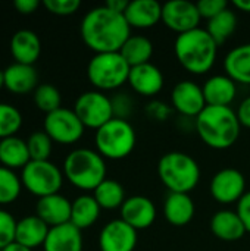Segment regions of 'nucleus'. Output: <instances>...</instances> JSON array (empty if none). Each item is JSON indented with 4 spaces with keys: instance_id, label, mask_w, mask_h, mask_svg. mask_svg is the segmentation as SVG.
Masks as SVG:
<instances>
[{
    "instance_id": "obj_32",
    "label": "nucleus",
    "mask_w": 250,
    "mask_h": 251,
    "mask_svg": "<svg viewBox=\"0 0 250 251\" xmlns=\"http://www.w3.org/2000/svg\"><path fill=\"white\" fill-rule=\"evenodd\" d=\"M21 176L15 171L0 166V206L12 204L18 200L22 191Z\"/></svg>"
},
{
    "instance_id": "obj_44",
    "label": "nucleus",
    "mask_w": 250,
    "mask_h": 251,
    "mask_svg": "<svg viewBox=\"0 0 250 251\" xmlns=\"http://www.w3.org/2000/svg\"><path fill=\"white\" fill-rule=\"evenodd\" d=\"M128 4H130V1L128 0H108L106 3H105V6L106 7H109L111 10H113V12H118V13H125V10H127V7H128Z\"/></svg>"
},
{
    "instance_id": "obj_47",
    "label": "nucleus",
    "mask_w": 250,
    "mask_h": 251,
    "mask_svg": "<svg viewBox=\"0 0 250 251\" xmlns=\"http://www.w3.org/2000/svg\"><path fill=\"white\" fill-rule=\"evenodd\" d=\"M4 87V74H3V71H0V90Z\"/></svg>"
},
{
    "instance_id": "obj_29",
    "label": "nucleus",
    "mask_w": 250,
    "mask_h": 251,
    "mask_svg": "<svg viewBox=\"0 0 250 251\" xmlns=\"http://www.w3.org/2000/svg\"><path fill=\"white\" fill-rule=\"evenodd\" d=\"M153 50H155L153 43L147 37L131 34L128 37V40L124 43L119 53L127 60V63L131 68H134V66L149 63L153 56Z\"/></svg>"
},
{
    "instance_id": "obj_5",
    "label": "nucleus",
    "mask_w": 250,
    "mask_h": 251,
    "mask_svg": "<svg viewBox=\"0 0 250 251\" xmlns=\"http://www.w3.org/2000/svg\"><path fill=\"white\" fill-rule=\"evenodd\" d=\"M158 175L169 193L190 194L200 181L199 163L184 151H169L159 159Z\"/></svg>"
},
{
    "instance_id": "obj_22",
    "label": "nucleus",
    "mask_w": 250,
    "mask_h": 251,
    "mask_svg": "<svg viewBox=\"0 0 250 251\" xmlns=\"http://www.w3.org/2000/svg\"><path fill=\"white\" fill-rule=\"evenodd\" d=\"M196 213V206L190 194L169 193L164 201V216L172 226L189 225Z\"/></svg>"
},
{
    "instance_id": "obj_11",
    "label": "nucleus",
    "mask_w": 250,
    "mask_h": 251,
    "mask_svg": "<svg viewBox=\"0 0 250 251\" xmlns=\"http://www.w3.org/2000/svg\"><path fill=\"white\" fill-rule=\"evenodd\" d=\"M209 190L214 200L220 204H234L239 203L248 193L246 178L234 168H224L212 176Z\"/></svg>"
},
{
    "instance_id": "obj_43",
    "label": "nucleus",
    "mask_w": 250,
    "mask_h": 251,
    "mask_svg": "<svg viewBox=\"0 0 250 251\" xmlns=\"http://www.w3.org/2000/svg\"><path fill=\"white\" fill-rule=\"evenodd\" d=\"M147 112L149 115L153 118V119H159V121H164L168 115H169V109L167 107V104L161 103V101H153L149 104L147 107Z\"/></svg>"
},
{
    "instance_id": "obj_25",
    "label": "nucleus",
    "mask_w": 250,
    "mask_h": 251,
    "mask_svg": "<svg viewBox=\"0 0 250 251\" xmlns=\"http://www.w3.org/2000/svg\"><path fill=\"white\" fill-rule=\"evenodd\" d=\"M50 226L43 222L37 215L25 216L16 224V234L15 241L34 250L44 244L49 235Z\"/></svg>"
},
{
    "instance_id": "obj_1",
    "label": "nucleus",
    "mask_w": 250,
    "mask_h": 251,
    "mask_svg": "<svg viewBox=\"0 0 250 251\" xmlns=\"http://www.w3.org/2000/svg\"><path fill=\"white\" fill-rule=\"evenodd\" d=\"M80 32L90 50L94 53H111L122 49L131 35V26L122 13L113 12L103 4L93 7L84 15Z\"/></svg>"
},
{
    "instance_id": "obj_36",
    "label": "nucleus",
    "mask_w": 250,
    "mask_h": 251,
    "mask_svg": "<svg viewBox=\"0 0 250 251\" xmlns=\"http://www.w3.org/2000/svg\"><path fill=\"white\" fill-rule=\"evenodd\" d=\"M18 221L4 209H0V251L15 241Z\"/></svg>"
},
{
    "instance_id": "obj_14",
    "label": "nucleus",
    "mask_w": 250,
    "mask_h": 251,
    "mask_svg": "<svg viewBox=\"0 0 250 251\" xmlns=\"http://www.w3.org/2000/svg\"><path fill=\"white\" fill-rule=\"evenodd\" d=\"M137 231L121 218L108 222L99 234L100 251H134L137 246Z\"/></svg>"
},
{
    "instance_id": "obj_33",
    "label": "nucleus",
    "mask_w": 250,
    "mask_h": 251,
    "mask_svg": "<svg viewBox=\"0 0 250 251\" xmlns=\"http://www.w3.org/2000/svg\"><path fill=\"white\" fill-rule=\"evenodd\" d=\"M32 99L37 109L44 112L46 115L62 107L60 91L52 84H38V87L32 93Z\"/></svg>"
},
{
    "instance_id": "obj_19",
    "label": "nucleus",
    "mask_w": 250,
    "mask_h": 251,
    "mask_svg": "<svg viewBox=\"0 0 250 251\" xmlns=\"http://www.w3.org/2000/svg\"><path fill=\"white\" fill-rule=\"evenodd\" d=\"M4 87L13 94H28L34 93L38 87V74L34 65H24V63H12L4 71Z\"/></svg>"
},
{
    "instance_id": "obj_10",
    "label": "nucleus",
    "mask_w": 250,
    "mask_h": 251,
    "mask_svg": "<svg viewBox=\"0 0 250 251\" xmlns=\"http://www.w3.org/2000/svg\"><path fill=\"white\" fill-rule=\"evenodd\" d=\"M85 126L74 112V109L60 107L44 118V132L53 143L71 146L81 140Z\"/></svg>"
},
{
    "instance_id": "obj_41",
    "label": "nucleus",
    "mask_w": 250,
    "mask_h": 251,
    "mask_svg": "<svg viewBox=\"0 0 250 251\" xmlns=\"http://www.w3.org/2000/svg\"><path fill=\"white\" fill-rule=\"evenodd\" d=\"M236 113H237V118L240 121L242 128L245 126V128H249L250 129V96L240 101Z\"/></svg>"
},
{
    "instance_id": "obj_20",
    "label": "nucleus",
    "mask_w": 250,
    "mask_h": 251,
    "mask_svg": "<svg viewBox=\"0 0 250 251\" xmlns=\"http://www.w3.org/2000/svg\"><path fill=\"white\" fill-rule=\"evenodd\" d=\"M211 232L221 241L225 243H234L242 240L248 232L246 228L237 215L236 210H220L217 212L209 222Z\"/></svg>"
},
{
    "instance_id": "obj_17",
    "label": "nucleus",
    "mask_w": 250,
    "mask_h": 251,
    "mask_svg": "<svg viewBox=\"0 0 250 251\" xmlns=\"http://www.w3.org/2000/svg\"><path fill=\"white\" fill-rule=\"evenodd\" d=\"M72 201L60 193L38 199L35 204V215L50 228L60 226L71 222Z\"/></svg>"
},
{
    "instance_id": "obj_21",
    "label": "nucleus",
    "mask_w": 250,
    "mask_h": 251,
    "mask_svg": "<svg viewBox=\"0 0 250 251\" xmlns=\"http://www.w3.org/2000/svg\"><path fill=\"white\" fill-rule=\"evenodd\" d=\"M206 106H230L237 96V84L228 75H214L202 87Z\"/></svg>"
},
{
    "instance_id": "obj_8",
    "label": "nucleus",
    "mask_w": 250,
    "mask_h": 251,
    "mask_svg": "<svg viewBox=\"0 0 250 251\" xmlns=\"http://www.w3.org/2000/svg\"><path fill=\"white\" fill-rule=\"evenodd\" d=\"M63 172L50 160H31L21 171L22 187L38 199L57 194L63 185Z\"/></svg>"
},
{
    "instance_id": "obj_7",
    "label": "nucleus",
    "mask_w": 250,
    "mask_h": 251,
    "mask_svg": "<svg viewBox=\"0 0 250 251\" xmlns=\"http://www.w3.org/2000/svg\"><path fill=\"white\" fill-rule=\"evenodd\" d=\"M130 71L119 51L94 53L87 65V78L97 91H113L128 82Z\"/></svg>"
},
{
    "instance_id": "obj_35",
    "label": "nucleus",
    "mask_w": 250,
    "mask_h": 251,
    "mask_svg": "<svg viewBox=\"0 0 250 251\" xmlns=\"http://www.w3.org/2000/svg\"><path fill=\"white\" fill-rule=\"evenodd\" d=\"M27 146L29 151L31 160H49L52 150H53V141L44 131H35L27 138Z\"/></svg>"
},
{
    "instance_id": "obj_13",
    "label": "nucleus",
    "mask_w": 250,
    "mask_h": 251,
    "mask_svg": "<svg viewBox=\"0 0 250 251\" xmlns=\"http://www.w3.org/2000/svg\"><path fill=\"white\" fill-rule=\"evenodd\" d=\"M171 106L184 118L196 119L206 107L202 87L190 79L180 81L171 91Z\"/></svg>"
},
{
    "instance_id": "obj_27",
    "label": "nucleus",
    "mask_w": 250,
    "mask_h": 251,
    "mask_svg": "<svg viewBox=\"0 0 250 251\" xmlns=\"http://www.w3.org/2000/svg\"><path fill=\"white\" fill-rule=\"evenodd\" d=\"M31 162L27 140L16 135L0 140V166L7 169H24Z\"/></svg>"
},
{
    "instance_id": "obj_34",
    "label": "nucleus",
    "mask_w": 250,
    "mask_h": 251,
    "mask_svg": "<svg viewBox=\"0 0 250 251\" xmlns=\"http://www.w3.org/2000/svg\"><path fill=\"white\" fill-rule=\"evenodd\" d=\"M22 126V113L9 103H0V140L16 135Z\"/></svg>"
},
{
    "instance_id": "obj_3",
    "label": "nucleus",
    "mask_w": 250,
    "mask_h": 251,
    "mask_svg": "<svg viewBox=\"0 0 250 251\" xmlns=\"http://www.w3.org/2000/svg\"><path fill=\"white\" fill-rule=\"evenodd\" d=\"M218 44L209 35L206 28H196L180 34L174 43V53L178 63L193 75L208 74L218 56Z\"/></svg>"
},
{
    "instance_id": "obj_42",
    "label": "nucleus",
    "mask_w": 250,
    "mask_h": 251,
    "mask_svg": "<svg viewBox=\"0 0 250 251\" xmlns=\"http://www.w3.org/2000/svg\"><path fill=\"white\" fill-rule=\"evenodd\" d=\"M38 6H40L38 0H15L13 1V7L21 15H31L38 9Z\"/></svg>"
},
{
    "instance_id": "obj_6",
    "label": "nucleus",
    "mask_w": 250,
    "mask_h": 251,
    "mask_svg": "<svg viewBox=\"0 0 250 251\" xmlns=\"http://www.w3.org/2000/svg\"><path fill=\"white\" fill-rule=\"evenodd\" d=\"M137 143V135L128 119L113 118L94 134L96 151L109 160L128 157Z\"/></svg>"
},
{
    "instance_id": "obj_37",
    "label": "nucleus",
    "mask_w": 250,
    "mask_h": 251,
    "mask_svg": "<svg viewBox=\"0 0 250 251\" xmlns=\"http://www.w3.org/2000/svg\"><path fill=\"white\" fill-rule=\"evenodd\" d=\"M43 6L56 16H69L74 15L80 7V0H44Z\"/></svg>"
},
{
    "instance_id": "obj_23",
    "label": "nucleus",
    "mask_w": 250,
    "mask_h": 251,
    "mask_svg": "<svg viewBox=\"0 0 250 251\" xmlns=\"http://www.w3.org/2000/svg\"><path fill=\"white\" fill-rule=\"evenodd\" d=\"M10 53L16 63L34 65L41 54V41L31 29H18L10 40Z\"/></svg>"
},
{
    "instance_id": "obj_28",
    "label": "nucleus",
    "mask_w": 250,
    "mask_h": 251,
    "mask_svg": "<svg viewBox=\"0 0 250 251\" xmlns=\"http://www.w3.org/2000/svg\"><path fill=\"white\" fill-rule=\"evenodd\" d=\"M102 207L96 201L93 194H81L72 201L71 224L78 229H87L93 226L100 218Z\"/></svg>"
},
{
    "instance_id": "obj_26",
    "label": "nucleus",
    "mask_w": 250,
    "mask_h": 251,
    "mask_svg": "<svg viewBox=\"0 0 250 251\" xmlns=\"http://www.w3.org/2000/svg\"><path fill=\"white\" fill-rule=\"evenodd\" d=\"M225 75L236 84L250 85V43L231 49L224 59Z\"/></svg>"
},
{
    "instance_id": "obj_24",
    "label": "nucleus",
    "mask_w": 250,
    "mask_h": 251,
    "mask_svg": "<svg viewBox=\"0 0 250 251\" xmlns=\"http://www.w3.org/2000/svg\"><path fill=\"white\" fill-rule=\"evenodd\" d=\"M84 241L81 229L74 226L71 222L50 228L49 235L43 244L44 251H83Z\"/></svg>"
},
{
    "instance_id": "obj_46",
    "label": "nucleus",
    "mask_w": 250,
    "mask_h": 251,
    "mask_svg": "<svg viewBox=\"0 0 250 251\" xmlns=\"http://www.w3.org/2000/svg\"><path fill=\"white\" fill-rule=\"evenodd\" d=\"M1 251H32L31 249H28V247H25V246H22V244H19V243H16V241H13L12 244H9L7 247H4Z\"/></svg>"
},
{
    "instance_id": "obj_16",
    "label": "nucleus",
    "mask_w": 250,
    "mask_h": 251,
    "mask_svg": "<svg viewBox=\"0 0 250 251\" xmlns=\"http://www.w3.org/2000/svg\"><path fill=\"white\" fill-rule=\"evenodd\" d=\"M128 84L131 88L143 97H155L161 93L165 84L162 71L153 63H144L134 66L130 71Z\"/></svg>"
},
{
    "instance_id": "obj_18",
    "label": "nucleus",
    "mask_w": 250,
    "mask_h": 251,
    "mask_svg": "<svg viewBox=\"0 0 250 251\" xmlns=\"http://www.w3.org/2000/svg\"><path fill=\"white\" fill-rule=\"evenodd\" d=\"M124 16L131 28L149 29L162 21V4L156 0H133Z\"/></svg>"
},
{
    "instance_id": "obj_15",
    "label": "nucleus",
    "mask_w": 250,
    "mask_h": 251,
    "mask_svg": "<svg viewBox=\"0 0 250 251\" xmlns=\"http://www.w3.org/2000/svg\"><path fill=\"white\" fill-rule=\"evenodd\" d=\"M119 213H121V219L136 231L150 228L158 216L155 203L144 196L127 197V200L119 209Z\"/></svg>"
},
{
    "instance_id": "obj_39",
    "label": "nucleus",
    "mask_w": 250,
    "mask_h": 251,
    "mask_svg": "<svg viewBox=\"0 0 250 251\" xmlns=\"http://www.w3.org/2000/svg\"><path fill=\"white\" fill-rule=\"evenodd\" d=\"M112 106H113V116L119 119H127L128 115L133 112V101L125 94H119L113 97Z\"/></svg>"
},
{
    "instance_id": "obj_45",
    "label": "nucleus",
    "mask_w": 250,
    "mask_h": 251,
    "mask_svg": "<svg viewBox=\"0 0 250 251\" xmlns=\"http://www.w3.org/2000/svg\"><path fill=\"white\" fill-rule=\"evenodd\" d=\"M233 6L237 10H240V12L250 13V0H234L233 1Z\"/></svg>"
},
{
    "instance_id": "obj_2",
    "label": "nucleus",
    "mask_w": 250,
    "mask_h": 251,
    "mask_svg": "<svg viewBox=\"0 0 250 251\" xmlns=\"http://www.w3.org/2000/svg\"><path fill=\"white\" fill-rule=\"evenodd\" d=\"M194 126L200 140L214 150L233 147L242 132L237 113L230 106H206L194 119Z\"/></svg>"
},
{
    "instance_id": "obj_40",
    "label": "nucleus",
    "mask_w": 250,
    "mask_h": 251,
    "mask_svg": "<svg viewBox=\"0 0 250 251\" xmlns=\"http://www.w3.org/2000/svg\"><path fill=\"white\" fill-rule=\"evenodd\" d=\"M236 212L240 216V219H242V222H243V225L246 228V232L250 234V191H248L242 197V200L237 203V210Z\"/></svg>"
},
{
    "instance_id": "obj_38",
    "label": "nucleus",
    "mask_w": 250,
    "mask_h": 251,
    "mask_svg": "<svg viewBox=\"0 0 250 251\" xmlns=\"http://www.w3.org/2000/svg\"><path fill=\"white\" fill-rule=\"evenodd\" d=\"M196 4H197V10L200 16L208 21L220 15L225 9H228V1L225 0H200Z\"/></svg>"
},
{
    "instance_id": "obj_12",
    "label": "nucleus",
    "mask_w": 250,
    "mask_h": 251,
    "mask_svg": "<svg viewBox=\"0 0 250 251\" xmlns=\"http://www.w3.org/2000/svg\"><path fill=\"white\" fill-rule=\"evenodd\" d=\"M200 19L202 16L196 3L187 0H172L162 4V22L178 35L199 28Z\"/></svg>"
},
{
    "instance_id": "obj_9",
    "label": "nucleus",
    "mask_w": 250,
    "mask_h": 251,
    "mask_svg": "<svg viewBox=\"0 0 250 251\" xmlns=\"http://www.w3.org/2000/svg\"><path fill=\"white\" fill-rule=\"evenodd\" d=\"M74 112L83 122L85 128L99 129L111 119H113V106L112 99L108 94L91 90L78 96L74 104Z\"/></svg>"
},
{
    "instance_id": "obj_31",
    "label": "nucleus",
    "mask_w": 250,
    "mask_h": 251,
    "mask_svg": "<svg viewBox=\"0 0 250 251\" xmlns=\"http://www.w3.org/2000/svg\"><path fill=\"white\" fill-rule=\"evenodd\" d=\"M93 196H94L96 201L99 203V206H100L102 209H106V210L121 209V206H122L124 201L127 200L124 187H122L118 181L109 179V178H106V179L93 191Z\"/></svg>"
},
{
    "instance_id": "obj_4",
    "label": "nucleus",
    "mask_w": 250,
    "mask_h": 251,
    "mask_svg": "<svg viewBox=\"0 0 250 251\" xmlns=\"http://www.w3.org/2000/svg\"><path fill=\"white\" fill-rule=\"evenodd\" d=\"M63 176L75 188L81 191H94L105 179L108 166L105 157H102L93 149H75L63 160Z\"/></svg>"
},
{
    "instance_id": "obj_30",
    "label": "nucleus",
    "mask_w": 250,
    "mask_h": 251,
    "mask_svg": "<svg viewBox=\"0 0 250 251\" xmlns=\"http://www.w3.org/2000/svg\"><path fill=\"white\" fill-rule=\"evenodd\" d=\"M237 24H239L237 13L228 7L220 15H217L215 18L208 21L206 31L215 40V43L221 46L234 34V31L237 29Z\"/></svg>"
}]
</instances>
